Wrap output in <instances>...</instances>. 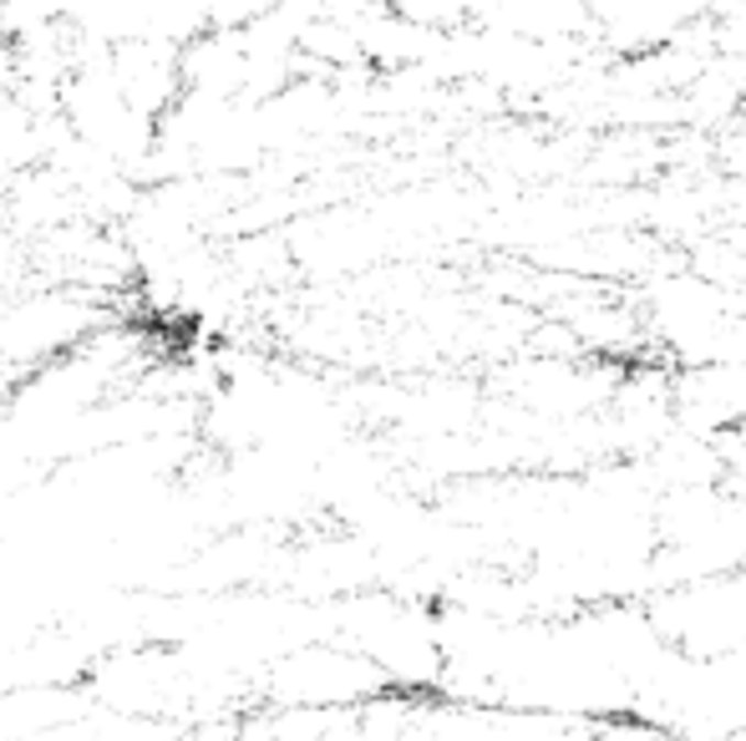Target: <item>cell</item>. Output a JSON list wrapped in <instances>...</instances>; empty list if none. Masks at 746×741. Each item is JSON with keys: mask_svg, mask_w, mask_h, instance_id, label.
Segmentation results:
<instances>
[{"mask_svg": "<svg viewBox=\"0 0 746 741\" xmlns=\"http://www.w3.org/2000/svg\"><path fill=\"white\" fill-rule=\"evenodd\" d=\"M437 696L553 721H629L650 711L676 650L629 599L569 609H437Z\"/></svg>", "mask_w": 746, "mask_h": 741, "instance_id": "obj_1", "label": "cell"}, {"mask_svg": "<svg viewBox=\"0 0 746 741\" xmlns=\"http://www.w3.org/2000/svg\"><path fill=\"white\" fill-rule=\"evenodd\" d=\"M590 741H670L660 727H650V721H640V716H629V721H604V727H594Z\"/></svg>", "mask_w": 746, "mask_h": 741, "instance_id": "obj_2", "label": "cell"}]
</instances>
